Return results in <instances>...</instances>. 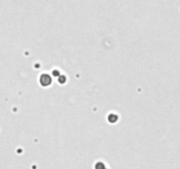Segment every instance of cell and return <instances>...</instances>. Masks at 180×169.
<instances>
[{
	"mask_svg": "<svg viewBox=\"0 0 180 169\" xmlns=\"http://www.w3.org/2000/svg\"><path fill=\"white\" fill-rule=\"evenodd\" d=\"M40 82H41V84H42V86H49L51 83V79H50V77L49 75L43 74L41 77V79H40Z\"/></svg>",
	"mask_w": 180,
	"mask_h": 169,
	"instance_id": "1",
	"label": "cell"
},
{
	"mask_svg": "<svg viewBox=\"0 0 180 169\" xmlns=\"http://www.w3.org/2000/svg\"><path fill=\"white\" fill-rule=\"evenodd\" d=\"M96 169H105V166L103 163H98L96 165Z\"/></svg>",
	"mask_w": 180,
	"mask_h": 169,
	"instance_id": "2",
	"label": "cell"
}]
</instances>
